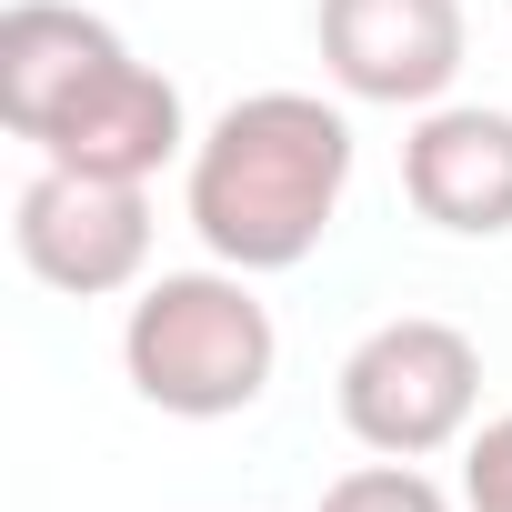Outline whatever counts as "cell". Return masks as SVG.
<instances>
[{
    "instance_id": "52a82bcc",
    "label": "cell",
    "mask_w": 512,
    "mask_h": 512,
    "mask_svg": "<svg viewBox=\"0 0 512 512\" xmlns=\"http://www.w3.org/2000/svg\"><path fill=\"white\" fill-rule=\"evenodd\" d=\"M402 201L432 231H452V241H502L512 231V111H492V101H432V111H412Z\"/></svg>"
},
{
    "instance_id": "30bf717a",
    "label": "cell",
    "mask_w": 512,
    "mask_h": 512,
    "mask_svg": "<svg viewBox=\"0 0 512 512\" xmlns=\"http://www.w3.org/2000/svg\"><path fill=\"white\" fill-rule=\"evenodd\" d=\"M462 512H512V412L472 422V442H462Z\"/></svg>"
},
{
    "instance_id": "3957f363",
    "label": "cell",
    "mask_w": 512,
    "mask_h": 512,
    "mask_svg": "<svg viewBox=\"0 0 512 512\" xmlns=\"http://www.w3.org/2000/svg\"><path fill=\"white\" fill-rule=\"evenodd\" d=\"M332 402H342V432H352L362 452L432 462V452L472 442L482 352H472V332L442 322V312H392V322H372V332L342 352Z\"/></svg>"
},
{
    "instance_id": "277c9868",
    "label": "cell",
    "mask_w": 512,
    "mask_h": 512,
    "mask_svg": "<svg viewBox=\"0 0 512 512\" xmlns=\"http://www.w3.org/2000/svg\"><path fill=\"white\" fill-rule=\"evenodd\" d=\"M11 251L61 302L141 292L151 282V181H91V171L41 161L11 201Z\"/></svg>"
},
{
    "instance_id": "8992f818",
    "label": "cell",
    "mask_w": 512,
    "mask_h": 512,
    "mask_svg": "<svg viewBox=\"0 0 512 512\" xmlns=\"http://www.w3.org/2000/svg\"><path fill=\"white\" fill-rule=\"evenodd\" d=\"M191 111H181V81L151 71L141 51H121L51 131H41V161L61 171H91V181H161L171 161H191Z\"/></svg>"
},
{
    "instance_id": "6da1fadb",
    "label": "cell",
    "mask_w": 512,
    "mask_h": 512,
    "mask_svg": "<svg viewBox=\"0 0 512 512\" xmlns=\"http://www.w3.org/2000/svg\"><path fill=\"white\" fill-rule=\"evenodd\" d=\"M352 191V121L322 91H241L181 161V221L231 272H302Z\"/></svg>"
},
{
    "instance_id": "7a4b0ae2",
    "label": "cell",
    "mask_w": 512,
    "mask_h": 512,
    "mask_svg": "<svg viewBox=\"0 0 512 512\" xmlns=\"http://www.w3.org/2000/svg\"><path fill=\"white\" fill-rule=\"evenodd\" d=\"M121 372L151 412L171 422H231L272 392L282 372V332L272 302L251 292V272L211 262V272H151L121 312Z\"/></svg>"
},
{
    "instance_id": "5b68a950",
    "label": "cell",
    "mask_w": 512,
    "mask_h": 512,
    "mask_svg": "<svg viewBox=\"0 0 512 512\" xmlns=\"http://www.w3.org/2000/svg\"><path fill=\"white\" fill-rule=\"evenodd\" d=\"M312 41H322V71H332L342 101L432 111L462 81L472 21H462V0H322Z\"/></svg>"
},
{
    "instance_id": "ba28073f",
    "label": "cell",
    "mask_w": 512,
    "mask_h": 512,
    "mask_svg": "<svg viewBox=\"0 0 512 512\" xmlns=\"http://www.w3.org/2000/svg\"><path fill=\"white\" fill-rule=\"evenodd\" d=\"M121 51H131V41H121L101 11H81V0H11V11H0V121L41 151V131H51Z\"/></svg>"
},
{
    "instance_id": "9c48e42d",
    "label": "cell",
    "mask_w": 512,
    "mask_h": 512,
    "mask_svg": "<svg viewBox=\"0 0 512 512\" xmlns=\"http://www.w3.org/2000/svg\"><path fill=\"white\" fill-rule=\"evenodd\" d=\"M322 512H462V492H442L422 462L372 452V462H352V472L322 492Z\"/></svg>"
}]
</instances>
